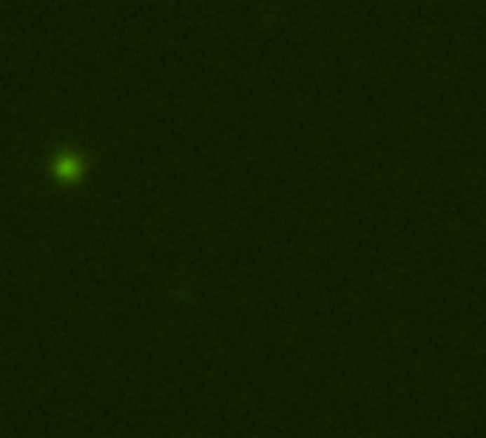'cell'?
<instances>
[{
  "label": "cell",
  "instance_id": "cell-1",
  "mask_svg": "<svg viewBox=\"0 0 486 438\" xmlns=\"http://www.w3.org/2000/svg\"><path fill=\"white\" fill-rule=\"evenodd\" d=\"M51 174L58 177L60 182H77L86 174V159L83 154H77L74 148H63L51 162Z\"/></svg>",
  "mask_w": 486,
  "mask_h": 438
}]
</instances>
